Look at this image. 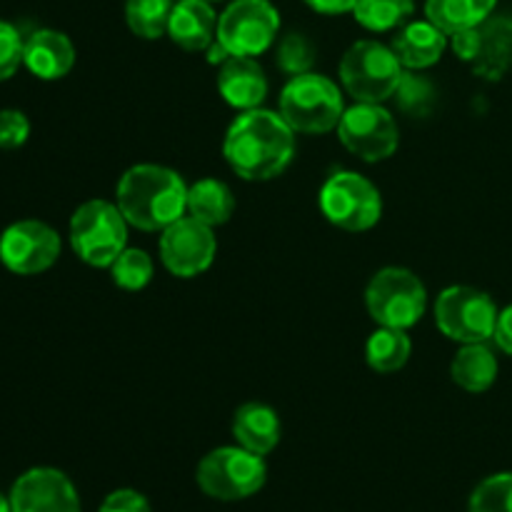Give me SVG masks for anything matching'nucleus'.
Here are the masks:
<instances>
[{
    "mask_svg": "<svg viewBox=\"0 0 512 512\" xmlns=\"http://www.w3.org/2000/svg\"><path fill=\"white\" fill-rule=\"evenodd\" d=\"M223 155L235 175L250 183H265L283 175L293 163L295 130L273 110H243L225 133Z\"/></svg>",
    "mask_w": 512,
    "mask_h": 512,
    "instance_id": "obj_1",
    "label": "nucleus"
},
{
    "mask_svg": "<svg viewBox=\"0 0 512 512\" xmlns=\"http://www.w3.org/2000/svg\"><path fill=\"white\" fill-rule=\"evenodd\" d=\"M115 203L133 228L163 233L188 210V185L180 173L155 163L133 165L120 178Z\"/></svg>",
    "mask_w": 512,
    "mask_h": 512,
    "instance_id": "obj_2",
    "label": "nucleus"
},
{
    "mask_svg": "<svg viewBox=\"0 0 512 512\" xmlns=\"http://www.w3.org/2000/svg\"><path fill=\"white\" fill-rule=\"evenodd\" d=\"M268 465L263 455H255L240 445H225L205 455L195 470V483L208 498L220 503L248 500L263 490Z\"/></svg>",
    "mask_w": 512,
    "mask_h": 512,
    "instance_id": "obj_3",
    "label": "nucleus"
},
{
    "mask_svg": "<svg viewBox=\"0 0 512 512\" xmlns=\"http://www.w3.org/2000/svg\"><path fill=\"white\" fill-rule=\"evenodd\" d=\"M343 113L345 103L338 85L313 70L290 78L280 93V115L295 133H330L338 128Z\"/></svg>",
    "mask_w": 512,
    "mask_h": 512,
    "instance_id": "obj_4",
    "label": "nucleus"
},
{
    "mask_svg": "<svg viewBox=\"0 0 512 512\" xmlns=\"http://www.w3.org/2000/svg\"><path fill=\"white\" fill-rule=\"evenodd\" d=\"M405 70L390 45L358 40L340 60V83L358 103H385L400 88Z\"/></svg>",
    "mask_w": 512,
    "mask_h": 512,
    "instance_id": "obj_5",
    "label": "nucleus"
},
{
    "mask_svg": "<svg viewBox=\"0 0 512 512\" xmlns=\"http://www.w3.org/2000/svg\"><path fill=\"white\" fill-rule=\"evenodd\" d=\"M128 220L118 203L88 200L70 218V248L93 268H110L128 248Z\"/></svg>",
    "mask_w": 512,
    "mask_h": 512,
    "instance_id": "obj_6",
    "label": "nucleus"
},
{
    "mask_svg": "<svg viewBox=\"0 0 512 512\" xmlns=\"http://www.w3.org/2000/svg\"><path fill=\"white\" fill-rule=\"evenodd\" d=\"M368 313L380 328L410 330L428 310V290L408 268H383L370 278L365 290Z\"/></svg>",
    "mask_w": 512,
    "mask_h": 512,
    "instance_id": "obj_7",
    "label": "nucleus"
},
{
    "mask_svg": "<svg viewBox=\"0 0 512 512\" xmlns=\"http://www.w3.org/2000/svg\"><path fill=\"white\" fill-rule=\"evenodd\" d=\"M320 210L335 228L365 233L378 225L383 215V198L365 175L338 170L320 188Z\"/></svg>",
    "mask_w": 512,
    "mask_h": 512,
    "instance_id": "obj_8",
    "label": "nucleus"
},
{
    "mask_svg": "<svg viewBox=\"0 0 512 512\" xmlns=\"http://www.w3.org/2000/svg\"><path fill=\"white\" fill-rule=\"evenodd\" d=\"M498 305L485 290L470 285H453L438 295L435 325L455 343H488L498 325Z\"/></svg>",
    "mask_w": 512,
    "mask_h": 512,
    "instance_id": "obj_9",
    "label": "nucleus"
},
{
    "mask_svg": "<svg viewBox=\"0 0 512 512\" xmlns=\"http://www.w3.org/2000/svg\"><path fill=\"white\" fill-rule=\"evenodd\" d=\"M280 13L270 0H233L218 18V40L228 55L255 58L275 43Z\"/></svg>",
    "mask_w": 512,
    "mask_h": 512,
    "instance_id": "obj_10",
    "label": "nucleus"
},
{
    "mask_svg": "<svg viewBox=\"0 0 512 512\" xmlns=\"http://www.w3.org/2000/svg\"><path fill=\"white\" fill-rule=\"evenodd\" d=\"M450 48L483 80H500L512 68V18L490 15L475 28L450 35Z\"/></svg>",
    "mask_w": 512,
    "mask_h": 512,
    "instance_id": "obj_11",
    "label": "nucleus"
},
{
    "mask_svg": "<svg viewBox=\"0 0 512 512\" xmlns=\"http://www.w3.org/2000/svg\"><path fill=\"white\" fill-rule=\"evenodd\" d=\"M338 138L365 163H380L398 150L400 130L383 103H358L345 108L338 123Z\"/></svg>",
    "mask_w": 512,
    "mask_h": 512,
    "instance_id": "obj_12",
    "label": "nucleus"
},
{
    "mask_svg": "<svg viewBox=\"0 0 512 512\" xmlns=\"http://www.w3.org/2000/svg\"><path fill=\"white\" fill-rule=\"evenodd\" d=\"M218 240L213 228L193 215H183L160 235V260L175 278H198L213 265Z\"/></svg>",
    "mask_w": 512,
    "mask_h": 512,
    "instance_id": "obj_13",
    "label": "nucleus"
},
{
    "mask_svg": "<svg viewBox=\"0 0 512 512\" xmlns=\"http://www.w3.org/2000/svg\"><path fill=\"white\" fill-rule=\"evenodd\" d=\"M60 235L43 220H18L0 235V263L15 275H38L60 258Z\"/></svg>",
    "mask_w": 512,
    "mask_h": 512,
    "instance_id": "obj_14",
    "label": "nucleus"
},
{
    "mask_svg": "<svg viewBox=\"0 0 512 512\" xmlns=\"http://www.w3.org/2000/svg\"><path fill=\"white\" fill-rule=\"evenodd\" d=\"M13 512H80L73 480L55 468H30L10 488Z\"/></svg>",
    "mask_w": 512,
    "mask_h": 512,
    "instance_id": "obj_15",
    "label": "nucleus"
},
{
    "mask_svg": "<svg viewBox=\"0 0 512 512\" xmlns=\"http://www.w3.org/2000/svg\"><path fill=\"white\" fill-rule=\"evenodd\" d=\"M23 65L40 80H60L73 70L75 45L65 33L40 28L25 38Z\"/></svg>",
    "mask_w": 512,
    "mask_h": 512,
    "instance_id": "obj_16",
    "label": "nucleus"
},
{
    "mask_svg": "<svg viewBox=\"0 0 512 512\" xmlns=\"http://www.w3.org/2000/svg\"><path fill=\"white\" fill-rule=\"evenodd\" d=\"M218 90L233 108L253 110L260 108L268 95V78L255 58L230 55L218 70Z\"/></svg>",
    "mask_w": 512,
    "mask_h": 512,
    "instance_id": "obj_17",
    "label": "nucleus"
},
{
    "mask_svg": "<svg viewBox=\"0 0 512 512\" xmlns=\"http://www.w3.org/2000/svg\"><path fill=\"white\" fill-rule=\"evenodd\" d=\"M168 35L188 53L208 50L218 35V15L210 0H178L170 13Z\"/></svg>",
    "mask_w": 512,
    "mask_h": 512,
    "instance_id": "obj_18",
    "label": "nucleus"
},
{
    "mask_svg": "<svg viewBox=\"0 0 512 512\" xmlns=\"http://www.w3.org/2000/svg\"><path fill=\"white\" fill-rule=\"evenodd\" d=\"M390 48L395 50L403 68L425 70L443 58L445 48H448V35L438 25L430 23L428 18L415 20V23L403 25Z\"/></svg>",
    "mask_w": 512,
    "mask_h": 512,
    "instance_id": "obj_19",
    "label": "nucleus"
},
{
    "mask_svg": "<svg viewBox=\"0 0 512 512\" xmlns=\"http://www.w3.org/2000/svg\"><path fill=\"white\" fill-rule=\"evenodd\" d=\"M283 425L278 413L265 403H245L233 415V438L240 448L255 455H268L278 448Z\"/></svg>",
    "mask_w": 512,
    "mask_h": 512,
    "instance_id": "obj_20",
    "label": "nucleus"
},
{
    "mask_svg": "<svg viewBox=\"0 0 512 512\" xmlns=\"http://www.w3.org/2000/svg\"><path fill=\"white\" fill-rule=\"evenodd\" d=\"M450 378L468 393H485L498 378V358L485 343L463 345L450 363Z\"/></svg>",
    "mask_w": 512,
    "mask_h": 512,
    "instance_id": "obj_21",
    "label": "nucleus"
},
{
    "mask_svg": "<svg viewBox=\"0 0 512 512\" xmlns=\"http://www.w3.org/2000/svg\"><path fill=\"white\" fill-rule=\"evenodd\" d=\"M498 0H425V18L445 35L475 28L493 15Z\"/></svg>",
    "mask_w": 512,
    "mask_h": 512,
    "instance_id": "obj_22",
    "label": "nucleus"
},
{
    "mask_svg": "<svg viewBox=\"0 0 512 512\" xmlns=\"http://www.w3.org/2000/svg\"><path fill=\"white\" fill-rule=\"evenodd\" d=\"M188 213L200 223L218 228L235 213V195L223 180L205 178L188 188Z\"/></svg>",
    "mask_w": 512,
    "mask_h": 512,
    "instance_id": "obj_23",
    "label": "nucleus"
},
{
    "mask_svg": "<svg viewBox=\"0 0 512 512\" xmlns=\"http://www.w3.org/2000/svg\"><path fill=\"white\" fill-rule=\"evenodd\" d=\"M413 353V340L408 330L400 328H378L365 345V360L375 373H398L405 368Z\"/></svg>",
    "mask_w": 512,
    "mask_h": 512,
    "instance_id": "obj_24",
    "label": "nucleus"
},
{
    "mask_svg": "<svg viewBox=\"0 0 512 512\" xmlns=\"http://www.w3.org/2000/svg\"><path fill=\"white\" fill-rule=\"evenodd\" d=\"M415 0H358L353 8L355 20L373 33H388L408 23Z\"/></svg>",
    "mask_w": 512,
    "mask_h": 512,
    "instance_id": "obj_25",
    "label": "nucleus"
},
{
    "mask_svg": "<svg viewBox=\"0 0 512 512\" xmlns=\"http://www.w3.org/2000/svg\"><path fill=\"white\" fill-rule=\"evenodd\" d=\"M173 5V0H125L128 28L143 40H158L168 33Z\"/></svg>",
    "mask_w": 512,
    "mask_h": 512,
    "instance_id": "obj_26",
    "label": "nucleus"
},
{
    "mask_svg": "<svg viewBox=\"0 0 512 512\" xmlns=\"http://www.w3.org/2000/svg\"><path fill=\"white\" fill-rule=\"evenodd\" d=\"M153 273V258L140 248H125L110 265L113 283L123 290H143L153 280Z\"/></svg>",
    "mask_w": 512,
    "mask_h": 512,
    "instance_id": "obj_27",
    "label": "nucleus"
},
{
    "mask_svg": "<svg viewBox=\"0 0 512 512\" xmlns=\"http://www.w3.org/2000/svg\"><path fill=\"white\" fill-rule=\"evenodd\" d=\"M468 512H512V473L485 478L470 495Z\"/></svg>",
    "mask_w": 512,
    "mask_h": 512,
    "instance_id": "obj_28",
    "label": "nucleus"
},
{
    "mask_svg": "<svg viewBox=\"0 0 512 512\" xmlns=\"http://www.w3.org/2000/svg\"><path fill=\"white\" fill-rule=\"evenodd\" d=\"M275 63L290 78L310 73L315 65V48L303 33H288L280 38L278 50H275Z\"/></svg>",
    "mask_w": 512,
    "mask_h": 512,
    "instance_id": "obj_29",
    "label": "nucleus"
},
{
    "mask_svg": "<svg viewBox=\"0 0 512 512\" xmlns=\"http://www.w3.org/2000/svg\"><path fill=\"white\" fill-rule=\"evenodd\" d=\"M398 105L410 115H425L433 105V85L415 73H405L398 88Z\"/></svg>",
    "mask_w": 512,
    "mask_h": 512,
    "instance_id": "obj_30",
    "label": "nucleus"
},
{
    "mask_svg": "<svg viewBox=\"0 0 512 512\" xmlns=\"http://www.w3.org/2000/svg\"><path fill=\"white\" fill-rule=\"evenodd\" d=\"M23 48L25 40L20 30L0 20V83L18 73V68L23 65Z\"/></svg>",
    "mask_w": 512,
    "mask_h": 512,
    "instance_id": "obj_31",
    "label": "nucleus"
},
{
    "mask_svg": "<svg viewBox=\"0 0 512 512\" xmlns=\"http://www.w3.org/2000/svg\"><path fill=\"white\" fill-rule=\"evenodd\" d=\"M30 138V120L15 108L0 110V148L15 150Z\"/></svg>",
    "mask_w": 512,
    "mask_h": 512,
    "instance_id": "obj_32",
    "label": "nucleus"
},
{
    "mask_svg": "<svg viewBox=\"0 0 512 512\" xmlns=\"http://www.w3.org/2000/svg\"><path fill=\"white\" fill-rule=\"evenodd\" d=\"M98 512H153L150 510L148 498L138 490H130V488H120L113 490L108 498L103 500Z\"/></svg>",
    "mask_w": 512,
    "mask_h": 512,
    "instance_id": "obj_33",
    "label": "nucleus"
},
{
    "mask_svg": "<svg viewBox=\"0 0 512 512\" xmlns=\"http://www.w3.org/2000/svg\"><path fill=\"white\" fill-rule=\"evenodd\" d=\"M493 340L498 343V348L503 350V353L512 355V305H508L505 310H500Z\"/></svg>",
    "mask_w": 512,
    "mask_h": 512,
    "instance_id": "obj_34",
    "label": "nucleus"
},
{
    "mask_svg": "<svg viewBox=\"0 0 512 512\" xmlns=\"http://www.w3.org/2000/svg\"><path fill=\"white\" fill-rule=\"evenodd\" d=\"M355 3H358V0H305L308 8H313L315 13H323V15L353 13Z\"/></svg>",
    "mask_w": 512,
    "mask_h": 512,
    "instance_id": "obj_35",
    "label": "nucleus"
},
{
    "mask_svg": "<svg viewBox=\"0 0 512 512\" xmlns=\"http://www.w3.org/2000/svg\"><path fill=\"white\" fill-rule=\"evenodd\" d=\"M0 512H13V508H10V500L5 498L3 493H0Z\"/></svg>",
    "mask_w": 512,
    "mask_h": 512,
    "instance_id": "obj_36",
    "label": "nucleus"
},
{
    "mask_svg": "<svg viewBox=\"0 0 512 512\" xmlns=\"http://www.w3.org/2000/svg\"><path fill=\"white\" fill-rule=\"evenodd\" d=\"M210 3H215V0H210Z\"/></svg>",
    "mask_w": 512,
    "mask_h": 512,
    "instance_id": "obj_37",
    "label": "nucleus"
}]
</instances>
